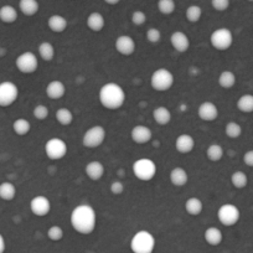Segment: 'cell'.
Returning a JSON list of instances; mask_svg holds the SVG:
<instances>
[{"label": "cell", "instance_id": "cell-13", "mask_svg": "<svg viewBox=\"0 0 253 253\" xmlns=\"http://www.w3.org/2000/svg\"><path fill=\"white\" fill-rule=\"evenodd\" d=\"M114 47L122 56H132L135 52L137 45L129 35H121L114 41Z\"/></svg>", "mask_w": 253, "mask_h": 253}, {"label": "cell", "instance_id": "cell-5", "mask_svg": "<svg viewBox=\"0 0 253 253\" xmlns=\"http://www.w3.org/2000/svg\"><path fill=\"white\" fill-rule=\"evenodd\" d=\"M133 253H153L155 248V238L148 231H139L130 241Z\"/></svg>", "mask_w": 253, "mask_h": 253}, {"label": "cell", "instance_id": "cell-25", "mask_svg": "<svg viewBox=\"0 0 253 253\" xmlns=\"http://www.w3.org/2000/svg\"><path fill=\"white\" fill-rule=\"evenodd\" d=\"M19 13L16 8L13 5H3L0 8V21H3L4 24H13L18 20Z\"/></svg>", "mask_w": 253, "mask_h": 253}, {"label": "cell", "instance_id": "cell-43", "mask_svg": "<svg viewBox=\"0 0 253 253\" xmlns=\"http://www.w3.org/2000/svg\"><path fill=\"white\" fill-rule=\"evenodd\" d=\"M231 5V0H211V6L215 9L216 11H226Z\"/></svg>", "mask_w": 253, "mask_h": 253}, {"label": "cell", "instance_id": "cell-7", "mask_svg": "<svg viewBox=\"0 0 253 253\" xmlns=\"http://www.w3.org/2000/svg\"><path fill=\"white\" fill-rule=\"evenodd\" d=\"M107 137V132L102 126H93L84 132L82 137V144L84 148L94 149V148L101 147L104 143Z\"/></svg>", "mask_w": 253, "mask_h": 253}, {"label": "cell", "instance_id": "cell-6", "mask_svg": "<svg viewBox=\"0 0 253 253\" xmlns=\"http://www.w3.org/2000/svg\"><path fill=\"white\" fill-rule=\"evenodd\" d=\"M210 43L215 50L226 51L233 45V34L227 28H218L210 35Z\"/></svg>", "mask_w": 253, "mask_h": 253}, {"label": "cell", "instance_id": "cell-8", "mask_svg": "<svg viewBox=\"0 0 253 253\" xmlns=\"http://www.w3.org/2000/svg\"><path fill=\"white\" fill-rule=\"evenodd\" d=\"M241 211L233 204H223L218 208L217 210V218L220 221L221 225L226 226V227H231L235 226L236 223L240 221Z\"/></svg>", "mask_w": 253, "mask_h": 253}, {"label": "cell", "instance_id": "cell-38", "mask_svg": "<svg viewBox=\"0 0 253 253\" xmlns=\"http://www.w3.org/2000/svg\"><path fill=\"white\" fill-rule=\"evenodd\" d=\"M176 9L175 0H158V10L163 15H171Z\"/></svg>", "mask_w": 253, "mask_h": 253}, {"label": "cell", "instance_id": "cell-3", "mask_svg": "<svg viewBox=\"0 0 253 253\" xmlns=\"http://www.w3.org/2000/svg\"><path fill=\"white\" fill-rule=\"evenodd\" d=\"M174 75L168 69H158L155 70L150 77V86L157 92H167L174 86Z\"/></svg>", "mask_w": 253, "mask_h": 253}, {"label": "cell", "instance_id": "cell-45", "mask_svg": "<svg viewBox=\"0 0 253 253\" xmlns=\"http://www.w3.org/2000/svg\"><path fill=\"white\" fill-rule=\"evenodd\" d=\"M243 163H245V165H247L248 168H253V149L247 150V152L243 154Z\"/></svg>", "mask_w": 253, "mask_h": 253}, {"label": "cell", "instance_id": "cell-17", "mask_svg": "<svg viewBox=\"0 0 253 253\" xmlns=\"http://www.w3.org/2000/svg\"><path fill=\"white\" fill-rule=\"evenodd\" d=\"M45 92L50 99H61L66 94V86L60 80H53L46 86Z\"/></svg>", "mask_w": 253, "mask_h": 253}, {"label": "cell", "instance_id": "cell-40", "mask_svg": "<svg viewBox=\"0 0 253 253\" xmlns=\"http://www.w3.org/2000/svg\"><path fill=\"white\" fill-rule=\"evenodd\" d=\"M147 40L149 41L153 45H157L162 40V33H160L159 29L157 28H150L147 30Z\"/></svg>", "mask_w": 253, "mask_h": 253}, {"label": "cell", "instance_id": "cell-1", "mask_svg": "<svg viewBox=\"0 0 253 253\" xmlns=\"http://www.w3.org/2000/svg\"><path fill=\"white\" fill-rule=\"evenodd\" d=\"M70 221L76 232L81 235H89L96 228L97 213L92 206L82 204L72 210Z\"/></svg>", "mask_w": 253, "mask_h": 253}, {"label": "cell", "instance_id": "cell-26", "mask_svg": "<svg viewBox=\"0 0 253 253\" xmlns=\"http://www.w3.org/2000/svg\"><path fill=\"white\" fill-rule=\"evenodd\" d=\"M185 210L189 215L191 216H199L204 210V203L199 198H189L185 203Z\"/></svg>", "mask_w": 253, "mask_h": 253}, {"label": "cell", "instance_id": "cell-49", "mask_svg": "<svg viewBox=\"0 0 253 253\" xmlns=\"http://www.w3.org/2000/svg\"><path fill=\"white\" fill-rule=\"evenodd\" d=\"M0 158H1V157H0Z\"/></svg>", "mask_w": 253, "mask_h": 253}, {"label": "cell", "instance_id": "cell-16", "mask_svg": "<svg viewBox=\"0 0 253 253\" xmlns=\"http://www.w3.org/2000/svg\"><path fill=\"white\" fill-rule=\"evenodd\" d=\"M198 116L204 122H213L218 117V108L212 102H204L198 109Z\"/></svg>", "mask_w": 253, "mask_h": 253}, {"label": "cell", "instance_id": "cell-34", "mask_svg": "<svg viewBox=\"0 0 253 253\" xmlns=\"http://www.w3.org/2000/svg\"><path fill=\"white\" fill-rule=\"evenodd\" d=\"M223 155H225V150H223V148L220 144H216V143L209 145V148L206 149V157H208L209 160L213 163L220 162L223 158Z\"/></svg>", "mask_w": 253, "mask_h": 253}, {"label": "cell", "instance_id": "cell-28", "mask_svg": "<svg viewBox=\"0 0 253 253\" xmlns=\"http://www.w3.org/2000/svg\"><path fill=\"white\" fill-rule=\"evenodd\" d=\"M16 196V186L10 181H4L0 184V199L4 201L14 200Z\"/></svg>", "mask_w": 253, "mask_h": 253}, {"label": "cell", "instance_id": "cell-27", "mask_svg": "<svg viewBox=\"0 0 253 253\" xmlns=\"http://www.w3.org/2000/svg\"><path fill=\"white\" fill-rule=\"evenodd\" d=\"M218 84H220L221 88L223 89H230L232 87H235L236 82H237V79H236V75L233 74L230 70H225L220 74L218 76Z\"/></svg>", "mask_w": 253, "mask_h": 253}, {"label": "cell", "instance_id": "cell-12", "mask_svg": "<svg viewBox=\"0 0 253 253\" xmlns=\"http://www.w3.org/2000/svg\"><path fill=\"white\" fill-rule=\"evenodd\" d=\"M30 210L38 217H43V216L48 215L51 211L50 200L43 195L34 196L30 201Z\"/></svg>", "mask_w": 253, "mask_h": 253}, {"label": "cell", "instance_id": "cell-47", "mask_svg": "<svg viewBox=\"0 0 253 253\" xmlns=\"http://www.w3.org/2000/svg\"><path fill=\"white\" fill-rule=\"evenodd\" d=\"M103 1L108 5H117V4L121 3V0H103Z\"/></svg>", "mask_w": 253, "mask_h": 253}, {"label": "cell", "instance_id": "cell-29", "mask_svg": "<svg viewBox=\"0 0 253 253\" xmlns=\"http://www.w3.org/2000/svg\"><path fill=\"white\" fill-rule=\"evenodd\" d=\"M38 53L41 60L46 61V62H50V61H52L55 58V47L48 41H43V42H41L39 45Z\"/></svg>", "mask_w": 253, "mask_h": 253}, {"label": "cell", "instance_id": "cell-42", "mask_svg": "<svg viewBox=\"0 0 253 253\" xmlns=\"http://www.w3.org/2000/svg\"><path fill=\"white\" fill-rule=\"evenodd\" d=\"M130 19H132V23L135 26H142L147 23V14L142 10H135L133 11L132 18Z\"/></svg>", "mask_w": 253, "mask_h": 253}, {"label": "cell", "instance_id": "cell-31", "mask_svg": "<svg viewBox=\"0 0 253 253\" xmlns=\"http://www.w3.org/2000/svg\"><path fill=\"white\" fill-rule=\"evenodd\" d=\"M56 121L58 124L63 126H67L74 122V113L71 112V109L66 108V107H61L56 111L55 113Z\"/></svg>", "mask_w": 253, "mask_h": 253}, {"label": "cell", "instance_id": "cell-37", "mask_svg": "<svg viewBox=\"0 0 253 253\" xmlns=\"http://www.w3.org/2000/svg\"><path fill=\"white\" fill-rule=\"evenodd\" d=\"M242 126L237 122H228L225 126V134L231 139H237L242 135Z\"/></svg>", "mask_w": 253, "mask_h": 253}, {"label": "cell", "instance_id": "cell-18", "mask_svg": "<svg viewBox=\"0 0 253 253\" xmlns=\"http://www.w3.org/2000/svg\"><path fill=\"white\" fill-rule=\"evenodd\" d=\"M175 148L180 154H189L195 148V139L190 134H180L175 140Z\"/></svg>", "mask_w": 253, "mask_h": 253}, {"label": "cell", "instance_id": "cell-20", "mask_svg": "<svg viewBox=\"0 0 253 253\" xmlns=\"http://www.w3.org/2000/svg\"><path fill=\"white\" fill-rule=\"evenodd\" d=\"M169 179L174 186L182 187L189 182V174H187V171L184 168L176 167L170 171Z\"/></svg>", "mask_w": 253, "mask_h": 253}, {"label": "cell", "instance_id": "cell-9", "mask_svg": "<svg viewBox=\"0 0 253 253\" xmlns=\"http://www.w3.org/2000/svg\"><path fill=\"white\" fill-rule=\"evenodd\" d=\"M15 66L21 74L31 75L39 69L38 56L31 51H25L20 53L15 60Z\"/></svg>", "mask_w": 253, "mask_h": 253}, {"label": "cell", "instance_id": "cell-44", "mask_svg": "<svg viewBox=\"0 0 253 253\" xmlns=\"http://www.w3.org/2000/svg\"><path fill=\"white\" fill-rule=\"evenodd\" d=\"M124 184L122 181H119V180H116V181H113L111 184V187H109V190H111V193L113 194V195H122L124 191Z\"/></svg>", "mask_w": 253, "mask_h": 253}, {"label": "cell", "instance_id": "cell-35", "mask_svg": "<svg viewBox=\"0 0 253 253\" xmlns=\"http://www.w3.org/2000/svg\"><path fill=\"white\" fill-rule=\"evenodd\" d=\"M231 184H232V186L236 187V189H245L248 185L247 174L243 171H240V170L235 171L231 175Z\"/></svg>", "mask_w": 253, "mask_h": 253}, {"label": "cell", "instance_id": "cell-10", "mask_svg": "<svg viewBox=\"0 0 253 253\" xmlns=\"http://www.w3.org/2000/svg\"><path fill=\"white\" fill-rule=\"evenodd\" d=\"M19 97V88L14 82L4 81L0 82V107L6 108V107L13 106Z\"/></svg>", "mask_w": 253, "mask_h": 253}, {"label": "cell", "instance_id": "cell-21", "mask_svg": "<svg viewBox=\"0 0 253 253\" xmlns=\"http://www.w3.org/2000/svg\"><path fill=\"white\" fill-rule=\"evenodd\" d=\"M86 23L87 28H88L89 30L93 31V33H99V31L103 30L104 26H106V19H104V16L102 15L101 13L93 11V13H91L87 16Z\"/></svg>", "mask_w": 253, "mask_h": 253}, {"label": "cell", "instance_id": "cell-48", "mask_svg": "<svg viewBox=\"0 0 253 253\" xmlns=\"http://www.w3.org/2000/svg\"><path fill=\"white\" fill-rule=\"evenodd\" d=\"M247 1H250V3H253V0H247Z\"/></svg>", "mask_w": 253, "mask_h": 253}, {"label": "cell", "instance_id": "cell-11", "mask_svg": "<svg viewBox=\"0 0 253 253\" xmlns=\"http://www.w3.org/2000/svg\"><path fill=\"white\" fill-rule=\"evenodd\" d=\"M45 154L51 160H61L66 157L67 144L61 138H50L45 144Z\"/></svg>", "mask_w": 253, "mask_h": 253}, {"label": "cell", "instance_id": "cell-24", "mask_svg": "<svg viewBox=\"0 0 253 253\" xmlns=\"http://www.w3.org/2000/svg\"><path fill=\"white\" fill-rule=\"evenodd\" d=\"M153 119L159 126H167V124L171 122V112H170L169 108L164 106L157 107L153 111Z\"/></svg>", "mask_w": 253, "mask_h": 253}, {"label": "cell", "instance_id": "cell-22", "mask_svg": "<svg viewBox=\"0 0 253 253\" xmlns=\"http://www.w3.org/2000/svg\"><path fill=\"white\" fill-rule=\"evenodd\" d=\"M67 25H69L67 19L65 18V16L60 15V14H53V15H51L47 20L48 29H50L51 31H53V33H63V31L67 29Z\"/></svg>", "mask_w": 253, "mask_h": 253}, {"label": "cell", "instance_id": "cell-46", "mask_svg": "<svg viewBox=\"0 0 253 253\" xmlns=\"http://www.w3.org/2000/svg\"><path fill=\"white\" fill-rule=\"evenodd\" d=\"M4 251H5V240L0 235V253H4Z\"/></svg>", "mask_w": 253, "mask_h": 253}, {"label": "cell", "instance_id": "cell-30", "mask_svg": "<svg viewBox=\"0 0 253 253\" xmlns=\"http://www.w3.org/2000/svg\"><path fill=\"white\" fill-rule=\"evenodd\" d=\"M204 237H205L206 242L211 246H218L223 240V235L222 232H221L220 228L213 227V226L212 227H209L208 230L205 231Z\"/></svg>", "mask_w": 253, "mask_h": 253}, {"label": "cell", "instance_id": "cell-36", "mask_svg": "<svg viewBox=\"0 0 253 253\" xmlns=\"http://www.w3.org/2000/svg\"><path fill=\"white\" fill-rule=\"evenodd\" d=\"M185 16H186L189 23H199L200 19L203 18V9L199 5H190L187 6L186 11H185Z\"/></svg>", "mask_w": 253, "mask_h": 253}, {"label": "cell", "instance_id": "cell-33", "mask_svg": "<svg viewBox=\"0 0 253 253\" xmlns=\"http://www.w3.org/2000/svg\"><path fill=\"white\" fill-rule=\"evenodd\" d=\"M237 109L242 113H252L253 112V94H243L237 99Z\"/></svg>", "mask_w": 253, "mask_h": 253}, {"label": "cell", "instance_id": "cell-2", "mask_svg": "<svg viewBox=\"0 0 253 253\" xmlns=\"http://www.w3.org/2000/svg\"><path fill=\"white\" fill-rule=\"evenodd\" d=\"M98 99L99 103L106 109L116 111V109L123 107L124 102H126V92L118 84L108 82L99 89Z\"/></svg>", "mask_w": 253, "mask_h": 253}, {"label": "cell", "instance_id": "cell-15", "mask_svg": "<svg viewBox=\"0 0 253 253\" xmlns=\"http://www.w3.org/2000/svg\"><path fill=\"white\" fill-rule=\"evenodd\" d=\"M170 43L176 52L184 53L190 48V39L182 31H174L170 36Z\"/></svg>", "mask_w": 253, "mask_h": 253}, {"label": "cell", "instance_id": "cell-41", "mask_svg": "<svg viewBox=\"0 0 253 253\" xmlns=\"http://www.w3.org/2000/svg\"><path fill=\"white\" fill-rule=\"evenodd\" d=\"M47 237L50 238L51 241H55V242L61 241L63 237V230L60 226H51L47 230Z\"/></svg>", "mask_w": 253, "mask_h": 253}, {"label": "cell", "instance_id": "cell-4", "mask_svg": "<svg viewBox=\"0 0 253 253\" xmlns=\"http://www.w3.org/2000/svg\"><path fill=\"white\" fill-rule=\"evenodd\" d=\"M133 174L140 181H150L157 175V164L149 158H140L135 160L132 167Z\"/></svg>", "mask_w": 253, "mask_h": 253}, {"label": "cell", "instance_id": "cell-23", "mask_svg": "<svg viewBox=\"0 0 253 253\" xmlns=\"http://www.w3.org/2000/svg\"><path fill=\"white\" fill-rule=\"evenodd\" d=\"M40 4L38 0H19V10L25 16H34L39 13Z\"/></svg>", "mask_w": 253, "mask_h": 253}, {"label": "cell", "instance_id": "cell-19", "mask_svg": "<svg viewBox=\"0 0 253 253\" xmlns=\"http://www.w3.org/2000/svg\"><path fill=\"white\" fill-rule=\"evenodd\" d=\"M84 172H86V175L91 180L98 181L104 175V165L101 162H98V160H93V162H89L84 167Z\"/></svg>", "mask_w": 253, "mask_h": 253}, {"label": "cell", "instance_id": "cell-32", "mask_svg": "<svg viewBox=\"0 0 253 253\" xmlns=\"http://www.w3.org/2000/svg\"><path fill=\"white\" fill-rule=\"evenodd\" d=\"M13 130L19 137L28 135L31 130V124L28 119L18 118L13 122Z\"/></svg>", "mask_w": 253, "mask_h": 253}, {"label": "cell", "instance_id": "cell-39", "mask_svg": "<svg viewBox=\"0 0 253 253\" xmlns=\"http://www.w3.org/2000/svg\"><path fill=\"white\" fill-rule=\"evenodd\" d=\"M33 114L35 117V119H38V121H45L48 117V114H50V111H48V108L45 104H38L34 108Z\"/></svg>", "mask_w": 253, "mask_h": 253}, {"label": "cell", "instance_id": "cell-14", "mask_svg": "<svg viewBox=\"0 0 253 253\" xmlns=\"http://www.w3.org/2000/svg\"><path fill=\"white\" fill-rule=\"evenodd\" d=\"M130 138H132V140L135 144H147V143H149L152 140L153 132L149 126L139 124V126H135L132 128V130H130Z\"/></svg>", "mask_w": 253, "mask_h": 253}]
</instances>
